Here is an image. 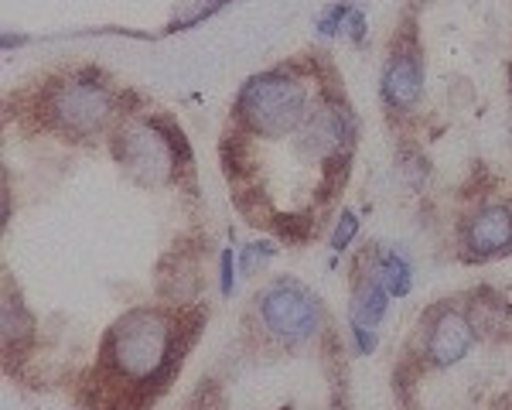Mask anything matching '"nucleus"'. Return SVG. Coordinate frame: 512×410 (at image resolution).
<instances>
[{"label":"nucleus","instance_id":"nucleus-16","mask_svg":"<svg viewBox=\"0 0 512 410\" xmlns=\"http://www.w3.org/2000/svg\"><path fill=\"white\" fill-rule=\"evenodd\" d=\"M345 28H349V35L355 41H362V31H366V18H362V11L349 7V14H345Z\"/></svg>","mask_w":512,"mask_h":410},{"label":"nucleus","instance_id":"nucleus-10","mask_svg":"<svg viewBox=\"0 0 512 410\" xmlns=\"http://www.w3.org/2000/svg\"><path fill=\"white\" fill-rule=\"evenodd\" d=\"M386 298H390V291H386V284H383V277H379V270H373V277H369V281H362L359 291H355L352 325L376 328L379 322H383V315H386Z\"/></svg>","mask_w":512,"mask_h":410},{"label":"nucleus","instance_id":"nucleus-15","mask_svg":"<svg viewBox=\"0 0 512 410\" xmlns=\"http://www.w3.org/2000/svg\"><path fill=\"white\" fill-rule=\"evenodd\" d=\"M352 335L359 342L362 352H373L376 349V328H366V325H352Z\"/></svg>","mask_w":512,"mask_h":410},{"label":"nucleus","instance_id":"nucleus-12","mask_svg":"<svg viewBox=\"0 0 512 410\" xmlns=\"http://www.w3.org/2000/svg\"><path fill=\"white\" fill-rule=\"evenodd\" d=\"M355 233H359V219H355V212H342V219H338V226L332 233V250L342 253L345 246L355 240Z\"/></svg>","mask_w":512,"mask_h":410},{"label":"nucleus","instance_id":"nucleus-11","mask_svg":"<svg viewBox=\"0 0 512 410\" xmlns=\"http://www.w3.org/2000/svg\"><path fill=\"white\" fill-rule=\"evenodd\" d=\"M376 270H379V277H383L386 291L396 294V298H403V294L410 291V264L400 257V253H386Z\"/></svg>","mask_w":512,"mask_h":410},{"label":"nucleus","instance_id":"nucleus-1","mask_svg":"<svg viewBox=\"0 0 512 410\" xmlns=\"http://www.w3.org/2000/svg\"><path fill=\"white\" fill-rule=\"evenodd\" d=\"M106 352L123 380L147 383L168 366L171 352H175V325L161 311L137 308L113 325Z\"/></svg>","mask_w":512,"mask_h":410},{"label":"nucleus","instance_id":"nucleus-3","mask_svg":"<svg viewBox=\"0 0 512 410\" xmlns=\"http://www.w3.org/2000/svg\"><path fill=\"white\" fill-rule=\"evenodd\" d=\"M117 158L137 182H147V185L168 182L178 168L175 144H171L154 123H144V120H134L120 130Z\"/></svg>","mask_w":512,"mask_h":410},{"label":"nucleus","instance_id":"nucleus-17","mask_svg":"<svg viewBox=\"0 0 512 410\" xmlns=\"http://www.w3.org/2000/svg\"><path fill=\"white\" fill-rule=\"evenodd\" d=\"M233 284H236V277H233V250H226V253H222V294H233Z\"/></svg>","mask_w":512,"mask_h":410},{"label":"nucleus","instance_id":"nucleus-9","mask_svg":"<svg viewBox=\"0 0 512 410\" xmlns=\"http://www.w3.org/2000/svg\"><path fill=\"white\" fill-rule=\"evenodd\" d=\"M420 62L417 55L403 52V55H393L390 65L383 72V96L386 103L396 106V110H410L417 100H420Z\"/></svg>","mask_w":512,"mask_h":410},{"label":"nucleus","instance_id":"nucleus-5","mask_svg":"<svg viewBox=\"0 0 512 410\" xmlns=\"http://www.w3.org/2000/svg\"><path fill=\"white\" fill-rule=\"evenodd\" d=\"M263 325L284 342H304L318 328V301L294 281H277L260 301Z\"/></svg>","mask_w":512,"mask_h":410},{"label":"nucleus","instance_id":"nucleus-7","mask_svg":"<svg viewBox=\"0 0 512 410\" xmlns=\"http://www.w3.org/2000/svg\"><path fill=\"white\" fill-rule=\"evenodd\" d=\"M352 137V117L345 110H318L308 120L304 130V147H308L311 158L332 161L335 154H342V147Z\"/></svg>","mask_w":512,"mask_h":410},{"label":"nucleus","instance_id":"nucleus-8","mask_svg":"<svg viewBox=\"0 0 512 410\" xmlns=\"http://www.w3.org/2000/svg\"><path fill=\"white\" fill-rule=\"evenodd\" d=\"M468 246L478 257H492L512 246V212L506 205H485L468 223Z\"/></svg>","mask_w":512,"mask_h":410},{"label":"nucleus","instance_id":"nucleus-4","mask_svg":"<svg viewBox=\"0 0 512 410\" xmlns=\"http://www.w3.org/2000/svg\"><path fill=\"white\" fill-rule=\"evenodd\" d=\"M48 110H52V117L59 120L62 130H69L76 137H93L113 117V96L99 82L69 79L52 93Z\"/></svg>","mask_w":512,"mask_h":410},{"label":"nucleus","instance_id":"nucleus-13","mask_svg":"<svg viewBox=\"0 0 512 410\" xmlns=\"http://www.w3.org/2000/svg\"><path fill=\"white\" fill-rule=\"evenodd\" d=\"M270 257H274V246H267V243H250V246L243 250V270H246V274H253V270L267 264Z\"/></svg>","mask_w":512,"mask_h":410},{"label":"nucleus","instance_id":"nucleus-14","mask_svg":"<svg viewBox=\"0 0 512 410\" xmlns=\"http://www.w3.org/2000/svg\"><path fill=\"white\" fill-rule=\"evenodd\" d=\"M345 14H349V7H345V4L328 7V11L321 14V21H318V31H321L325 38H332L338 28H345Z\"/></svg>","mask_w":512,"mask_h":410},{"label":"nucleus","instance_id":"nucleus-2","mask_svg":"<svg viewBox=\"0 0 512 410\" xmlns=\"http://www.w3.org/2000/svg\"><path fill=\"white\" fill-rule=\"evenodd\" d=\"M239 117L260 137H287L308 120V89L284 72L256 76L239 93Z\"/></svg>","mask_w":512,"mask_h":410},{"label":"nucleus","instance_id":"nucleus-6","mask_svg":"<svg viewBox=\"0 0 512 410\" xmlns=\"http://www.w3.org/2000/svg\"><path fill=\"white\" fill-rule=\"evenodd\" d=\"M475 342V328L461 311H441L437 322L431 325V339H427V356L434 366H454L465 359V352Z\"/></svg>","mask_w":512,"mask_h":410}]
</instances>
